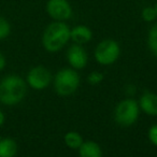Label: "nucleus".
I'll list each match as a JSON object with an SVG mask.
<instances>
[{
	"mask_svg": "<svg viewBox=\"0 0 157 157\" xmlns=\"http://www.w3.org/2000/svg\"><path fill=\"white\" fill-rule=\"evenodd\" d=\"M27 83L16 74H9L0 80V103L8 107L16 105L25 98Z\"/></svg>",
	"mask_w": 157,
	"mask_h": 157,
	"instance_id": "obj_1",
	"label": "nucleus"
},
{
	"mask_svg": "<svg viewBox=\"0 0 157 157\" xmlns=\"http://www.w3.org/2000/svg\"><path fill=\"white\" fill-rule=\"evenodd\" d=\"M70 28L63 21L50 24L42 36V44L48 52H57L67 44L70 39Z\"/></svg>",
	"mask_w": 157,
	"mask_h": 157,
	"instance_id": "obj_2",
	"label": "nucleus"
},
{
	"mask_svg": "<svg viewBox=\"0 0 157 157\" xmlns=\"http://www.w3.org/2000/svg\"><path fill=\"white\" fill-rule=\"evenodd\" d=\"M80 85V76L72 69H63L56 74L54 87L60 96H69L78 90Z\"/></svg>",
	"mask_w": 157,
	"mask_h": 157,
	"instance_id": "obj_3",
	"label": "nucleus"
},
{
	"mask_svg": "<svg viewBox=\"0 0 157 157\" xmlns=\"http://www.w3.org/2000/svg\"><path fill=\"white\" fill-rule=\"evenodd\" d=\"M139 116V105L132 99L121 101L115 110V120L122 126H131Z\"/></svg>",
	"mask_w": 157,
	"mask_h": 157,
	"instance_id": "obj_4",
	"label": "nucleus"
},
{
	"mask_svg": "<svg viewBox=\"0 0 157 157\" xmlns=\"http://www.w3.org/2000/svg\"><path fill=\"white\" fill-rule=\"evenodd\" d=\"M120 46L113 40H103L95 51V58L100 65H112L120 56Z\"/></svg>",
	"mask_w": 157,
	"mask_h": 157,
	"instance_id": "obj_5",
	"label": "nucleus"
},
{
	"mask_svg": "<svg viewBox=\"0 0 157 157\" xmlns=\"http://www.w3.org/2000/svg\"><path fill=\"white\" fill-rule=\"evenodd\" d=\"M52 80L51 72L42 66H37L30 69L26 78V83L33 90H42L48 86Z\"/></svg>",
	"mask_w": 157,
	"mask_h": 157,
	"instance_id": "obj_6",
	"label": "nucleus"
},
{
	"mask_svg": "<svg viewBox=\"0 0 157 157\" xmlns=\"http://www.w3.org/2000/svg\"><path fill=\"white\" fill-rule=\"evenodd\" d=\"M46 11L51 17L56 21L68 20L72 14V9L67 0H48Z\"/></svg>",
	"mask_w": 157,
	"mask_h": 157,
	"instance_id": "obj_7",
	"label": "nucleus"
},
{
	"mask_svg": "<svg viewBox=\"0 0 157 157\" xmlns=\"http://www.w3.org/2000/svg\"><path fill=\"white\" fill-rule=\"evenodd\" d=\"M68 61L74 69H82L87 63V53L80 44H74L68 50Z\"/></svg>",
	"mask_w": 157,
	"mask_h": 157,
	"instance_id": "obj_8",
	"label": "nucleus"
},
{
	"mask_svg": "<svg viewBox=\"0 0 157 157\" xmlns=\"http://www.w3.org/2000/svg\"><path fill=\"white\" fill-rule=\"evenodd\" d=\"M92 31L88 27L84 26V25H80L76 26L70 31V39H72V41L75 44H85L87 42H90L92 40Z\"/></svg>",
	"mask_w": 157,
	"mask_h": 157,
	"instance_id": "obj_9",
	"label": "nucleus"
},
{
	"mask_svg": "<svg viewBox=\"0 0 157 157\" xmlns=\"http://www.w3.org/2000/svg\"><path fill=\"white\" fill-rule=\"evenodd\" d=\"M139 107L146 114L152 116H157V95L153 93H145L140 98Z\"/></svg>",
	"mask_w": 157,
	"mask_h": 157,
	"instance_id": "obj_10",
	"label": "nucleus"
},
{
	"mask_svg": "<svg viewBox=\"0 0 157 157\" xmlns=\"http://www.w3.org/2000/svg\"><path fill=\"white\" fill-rule=\"evenodd\" d=\"M18 150L17 143L12 138L0 139V157H13Z\"/></svg>",
	"mask_w": 157,
	"mask_h": 157,
	"instance_id": "obj_11",
	"label": "nucleus"
},
{
	"mask_svg": "<svg viewBox=\"0 0 157 157\" xmlns=\"http://www.w3.org/2000/svg\"><path fill=\"white\" fill-rule=\"evenodd\" d=\"M78 153L82 157H101L102 151L97 143L92 141L83 142L78 147Z\"/></svg>",
	"mask_w": 157,
	"mask_h": 157,
	"instance_id": "obj_12",
	"label": "nucleus"
},
{
	"mask_svg": "<svg viewBox=\"0 0 157 157\" xmlns=\"http://www.w3.org/2000/svg\"><path fill=\"white\" fill-rule=\"evenodd\" d=\"M65 142L70 148H78L83 143V138L80 133L75 132V131H70L65 136Z\"/></svg>",
	"mask_w": 157,
	"mask_h": 157,
	"instance_id": "obj_13",
	"label": "nucleus"
},
{
	"mask_svg": "<svg viewBox=\"0 0 157 157\" xmlns=\"http://www.w3.org/2000/svg\"><path fill=\"white\" fill-rule=\"evenodd\" d=\"M147 44L153 54L157 56V25H155L148 33Z\"/></svg>",
	"mask_w": 157,
	"mask_h": 157,
	"instance_id": "obj_14",
	"label": "nucleus"
},
{
	"mask_svg": "<svg viewBox=\"0 0 157 157\" xmlns=\"http://www.w3.org/2000/svg\"><path fill=\"white\" fill-rule=\"evenodd\" d=\"M11 33V25L7 18L0 16V41L7 39Z\"/></svg>",
	"mask_w": 157,
	"mask_h": 157,
	"instance_id": "obj_15",
	"label": "nucleus"
},
{
	"mask_svg": "<svg viewBox=\"0 0 157 157\" xmlns=\"http://www.w3.org/2000/svg\"><path fill=\"white\" fill-rule=\"evenodd\" d=\"M142 17H143V20L146 21V22H152V21H154L155 18L157 17V13H156L155 8H152V7L144 8L143 11H142Z\"/></svg>",
	"mask_w": 157,
	"mask_h": 157,
	"instance_id": "obj_16",
	"label": "nucleus"
},
{
	"mask_svg": "<svg viewBox=\"0 0 157 157\" xmlns=\"http://www.w3.org/2000/svg\"><path fill=\"white\" fill-rule=\"evenodd\" d=\"M87 80H88V82H90V84H93V85H96V84H99L101 81H102L103 75H102V73H100V72L94 71V72H92L90 75H88Z\"/></svg>",
	"mask_w": 157,
	"mask_h": 157,
	"instance_id": "obj_17",
	"label": "nucleus"
},
{
	"mask_svg": "<svg viewBox=\"0 0 157 157\" xmlns=\"http://www.w3.org/2000/svg\"><path fill=\"white\" fill-rule=\"evenodd\" d=\"M148 138H150L151 142L157 146V125L153 126L150 129V131H148Z\"/></svg>",
	"mask_w": 157,
	"mask_h": 157,
	"instance_id": "obj_18",
	"label": "nucleus"
},
{
	"mask_svg": "<svg viewBox=\"0 0 157 157\" xmlns=\"http://www.w3.org/2000/svg\"><path fill=\"white\" fill-rule=\"evenodd\" d=\"M6 65H7V59H6L5 55L0 52V71H2L5 69Z\"/></svg>",
	"mask_w": 157,
	"mask_h": 157,
	"instance_id": "obj_19",
	"label": "nucleus"
},
{
	"mask_svg": "<svg viewBox=\"0 0 157 157\" xmlns=\"http://www.w3.org/2000/svg\"><path fill=\"white\" fill-rule=\"evenodd\" d=\"M5 122H6V115H5V113H3L2 110L0 109V127L3 126Z\"/></svg>",
	"mask_w": 157,
	"mask_h": 157,
	"instance_id": "obj_20",
	"label": "nucleus"
},
{
	"mask_svg": "<svg viewBox=\"0 0 157 157\" xmlns=\"http://www.w3.org/2000/svg\"><path fill=\"white\" fill-rule=\"evenodd\" d=\"M155 10H156V13H157V5H156V7H155Z\"/></svg>",
	"mask_w": 157,
	"mask_h": 157,
	"instance_id": "obj_21",
	"label": "nucleus"
},
{
	"mask_svg": "<svg viewBox=\"0 0 157 157\" xmlns=\"http://www.w3.org/2000/svg\"><path fill=\"white\" fill-rule=\"evenodd\" d=\"M1 138H2V137H1V135H0V139H1Z\"/></svg>",
	"mask_w": 157,
	"mask_h": 157,
	"instance_id": "obj_22",
	"label": "nucleus"
}]
</instances>
